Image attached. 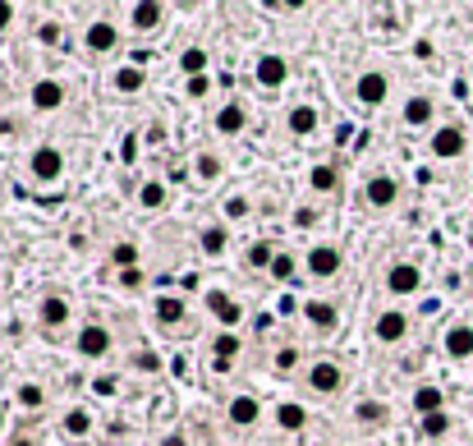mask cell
Returning <instances> with one entry per match:
<instances>
[{
  "mask_svg": "<svg viewBox=\"0 0 473 446\" xmlns=\"http://www.w3.org/2000/svg\"><path fill=\"white\" fill-rule=\"evenodd\" d=\"M129 363H134L138 373H162V354H152V350H134Z\"/></svg>",
  "mask_w": 473,
  "mask_h": 446,
  "instance_id": "cell-42",
  "label": "cell"
},
{
  "mask_svg": "<svg viewBox=\"0 0 473 446\" xmlns=\"http://www.w3.org/2000/svg\"><path fill=\"white\" fill-rule=\"evenodd\" d=\"M111 267H115V272L138 267V244H134V240H120V244H111Z\"/></svg>",
  "mask_w": 473,
  "mask_h": 446,
  "instance_id": "cell-37",
  "label": "cell"
},
{
  "mask_svg": "<svg viewBox=\"0 0 473 446\" xmlns=\"http://www.w3.org/2000/svg\"><path fill=\"white\" fill-rule=\"evenodd\" d=\"M111 350H115V331H111L106 323H83V327H78V336H74V354H78V359L101 363Z\"/></svg>",
  "mask_w": 473,
  "mask_h": 446,
  "instance_id": "cell-2",
  "label": "cell"
},
{
  "mask_svg": "<svg viewBox=\"0 0 473 446\" xmlns=\"http://www.w3.org/2000/svg\"><path fill=\"white\" fill-rule=\"evenodd\" d=\"M386 97H390V74L386 69H363L354 78V101L359 107H386Z\"/></svg>",
  "mask_w": 473,
  "mask_h": 446,
  "instance_id": "cell-8",
  "label": "cell"
},
{
  "mask_svg": "<svg viewBox=\"0 0 473 446\" xmlns=\"http://www.w3.org/2000/svg\"><path fill=\"white\" fill-rule=\"evenodd\" d=\"M0 428H5V410H0Z\"/></svg>",
  "mask_w": 473,
  "mask_h": 446,
  "instance_id": "cell-47",
  "label": "cell"
},
{
  "mask_svg": "<svg viewBox=\"0 0 473 446\" xmlns=\"http://www.w3.org/2000/svg\"><path fill=\"white\" fill-rule=\"evenodd\" d=\"M295 272H299V262H295V253H276V262H272V281H295Z\"/></svg>",
  "mask_w": 473,
  "mask_h": 446,
  "instance_id": "cell-39",
  "label": "cell"
},
{
  "mask_svg": "<svg viewBox=\"0 0 473 446\" xmlns=\"http://www.w3.org/2000/svg\"><path fill=\"white\" fill-rule=\"evenodd\" d=\"M221 171H225V162L217 152H198L193 156V175L202 179V185H212V179H221Z\"/></svg>",
  "mask_w": 473,
  "mask_h": 446,
  "instance_id": "cell-34",
  "label": "cell"
},
{
  "mask_svg": "<svg viewBox=\"0 0 473 446\" xmlns=\"http://www.w3.org/2000/svg\"><path fill=\"white\" fill-rule=\"evenodd\" d=\"M198 249H202V258H225V249H230V226H225V221L202 226V230H198Z\"/></svg>",
  "mask_w": 473,
  "mask_h": 446,
  "instance_id": "cell-24",
  "label": "cell"
},
{
  "mask_svg": "<svg viewBox=\"0 0 473 446\" xmlns=\"http://www.w3.org/2000/svg\"><path fill=\"white\" fill-rule=\"evenodd\" d=\"M69 318H74V304H69V295H60V291H46V295L37 299V323H42L46 331H60V327H69Z\"/></svg>",
  "mask_w": 473,
  "mask_h": 446,
  "instance_id": "cell-16",
  "label": "cell"
},
{
  "mask_svg": "<svg viewBox=\"0 0 473 446\" xmlns=\"http://www.w3.org/2000/svg\"><path fill=\"white\" fill-rule=\"evenodd\" d=\"M120 19H124V33L147 37V33H162V28H166L170 10H166V5H156V0H138V5H124Z\"/></svg>",
  "mask_w": 473,
  "mask_h": 446,
  "instance_id": "cell-3",
  "label": "cell"
},
{
  "mask_svg": "<svg viewBox=\"0 0 473 446\" xmlns=\"http://www.w3.org/2000/svg\"><path fill=\"white\" fill-rule=\"evenodd\" d=\"M418 433H423L428 442H441L445 433H451V414L441 410V414H428V418H418Z\"/></svg>",
  "mask_w": 473,
  "mask_h": 446,
  "instance_id": "cell-38",
  "label": "cell"
},
{
  "mask_svg": "<svg viewBox=\"0 0 473 446\" xmlns=\"http://www.w3.org/2000/svg\"><path fill=\"white\" fill-rule=\"evenodd\" d=\"M83 46L92 51V56H120L124 23H115V19H92L88 28H83Z\"/></svg>",
  "mask_w": 473,
  "mask_h": 446,
  "instance_id": "cell-5",
  "label": "cell"
},
{
  "mask_svg": "<svg viewBox=\"0 0 473 446\" xmlns=\"http://www.w3.org/2000/svg\"><path fill=\"white\" fill-rule=\"evenodd\" d=\"M60 37H65V23H56V19L37 23V42H42V46H60Z\"/></svg>",
  "mask_w": 473,
  "mask_h": 446,
  "instance_id": "cell-41",
  "label": "cell"
},
{
  "mask_svg": "<svg viewBox=\"0 0 473 446\" xmlns=\"http://www.w3.org/2000/svg\"><path fill=\"white\" fill-rule=\"evenodd\" d=\"M262 414L267 410H262V401L253 396V391H234V396L225 401V424L230 428H257Z\"/></svg>",
  "mask_w": 473,
  "mask_h": 446,
  "instance_id": "cell-11",
  "label": "cell"
},
{
  "mask_svg": "<svg viewBox=\"0 0 473 446\" xmlns=\"http://www.w3.org/2000/svg\"><path fill=\"white\" fill-rule=\"evenodd\" d=\"M304 267L312 281H335L340 272H345V253H340V244H312L304 253Z\"/></svg>",
  "mask_w": 473,
  "mask_h": 446,
  "instance_id": "cell-6",
  "label": "cell"
},
{
  "mask_svg": "<svg viewBox=\"0 0 473 446\" xmlns=\"http://www.w3.org/2000/svg\"><path fill=\"white\" fill-rule=\"evenodd\" d=\"M272 369H276V373H295V369H299V346H280L276 359H272Z\"/></svg>",
  "mask_w": 473,
  "mask_h": 446,
  "instance_id": "cell-40",
  "label": "cell"
},
{
  "mask_svg": "<svg viewBox=\"0 0 473 446\" xmlns=\"http://www.w3.org/2000/svg\"><path fill=\"white\" fill-rule=\"evenodd\" d=\"M469 295H473V281H469Z\"/></svg>",
  "mask_w": 473,
  "mask_h": 446,
  "instance_id": "cell-48",
  "label": "cell"
},
{
  "mask_svg": "<svg viewBox=\"0 0 473 446\" xmlns=\"http://www.w3.org/2000/svg\"><path fill=\"white\" fill-rule=\"evenodd\" d=\"M290 221L304 230V226H312V221H318V212H312V207H295V217H290Z\"/></svg>",
  "mask_w": 473,
  "mask_h": 446,
  "instance_id": "cell-45",
  "label": "cell"
},
{
  "mask_svg": "<svg viewBox=\"0 0 473 446\" xmlns=\"http://www.w3.org/2000/svg\"><path fill=\"white\" fill-rule=\"evenodd\" d=\"M386 291L396 299L418 295V291H423V267H418V262H390V267H386Z\"/></svg>",
  "mask_w": 473,
  "mask_h": 446,
  "instance_id": "cell-13",
  "label": "cell"
},
{
  "mask_svg": "<svg viewBox=\"0 0 473 446\" xmlns=\"http://www.w3.org/2000/svg\"><path fill=\"white\" fill-rule=\"evenodd\" d=\"M276 253H280V249H276L272 240H248V244H244V267H248V272H272Z\"/></svg>",
  "mask_w": 473,
  "mask_h": 446,
  "instance_id": "cell-27",
  "label": "cell"
},
{
  "mask_svg": "<svg viewBox=\"0 0 473 446\" xmlns=\"http://www.w3.org/2000/svg\"><path fill=\"white\" fill-rule=\"evenodd\" d=\"M304 318H308V327L312 331H335L340 327V318H345V313H340V304H331V299H304Z\"/></svg>",
  "mask_w": 473,
  "mask_h": 446,
  "instance_id": "cell-20",
  "label": "cell"
},
{
  "mask_svg": "<svg viewBox=\"0 0 473 446\" xmlns=\"http://www.w3.org/2000/svg\"><path fill=\"white\" fill-rule=\"evenodd\" d=\"M14 405H19V410H28V414L46 410V386H37V382H19V386H14Z\"/></svg>",
  "mask_w": 473,
  "mask_h": 446,
  "instance_id": "cell-33",
  "label": "cell"
},
{
  "mask_svg": "<svg viewBox=\"0 0 473 446\" xmlns=\"http://www.w3.org/2000/svg\"><path fill=\"white\" fill-rule=\"evenodd\" d=\"M14 19H19V10L10 5V0H0V33H5V28H14Z\"/></svg>",
  "mask_w": 473,
  "mask_h": 446,
  "instance_id": "cell-44",
  "label": "cell"
},
{
  "mask_svg": "<svg viewBox=\"0 0 473 446\" xmlns=\"http://www.w3.org/2000/svg\"><path fill=\"white\" fill-rule=\"evenodd\" d=\"M92 424H97V418H92L88 405H69V410L60 414V433H65V437H88Z\"/></svg>",
  "mask_w": 473,
  "mask_h": 446,
  "instance_id": "cell-31",
  "label": "cell"
},
{
  "mask_svg": "<svg viewBox=\"0 0 473 446\" xmlns=\"http://www.w3.org/2000/svg\"><path fill=\"white\" fill-rule=\"evenodd\" d=\"M212 129L217 134H225V139H240L244 129H248V107L244 101H225V107H217V115H212Z\"/></svg>",
  "mask_w": 473,
  "mask_h": 446,
  "instance_id": "cell-19",
  "label": "cell"
},
{
  "mask_svg": "<svg viewBox=\"0 0 473 446\" xmlns=\"http://www.w3.org/2000/svg\"><path fill=\"white\" fill-rule=\"evenodd\" d=\"M152 318L162 323V327H179L184 318H189V304H184L179 295H162V299L152 304Z\"/></svg>",
  "mask_w": 473,
  "mask_h": 446,
  "instance_id": "cell-29",
  "label": "cell"
},
{
  "mask_svg": "<svg viewBox=\"0 0 473 446\" xmlns=\"http://www.w3.org/2000/svg\"><path fill=\"white\" fill-rule=\"evenodd\" d=\"M441 350H445V359H455V363L473 359V327L469 323H451L445 336H441Z\"/></svg>",
  "mask_w": 473,
  "mask_h": 446,
  "instance_id": "cell-21",
  "label": "cell"
},
{
  "mask_svg": "<svg viewBox=\"0 0 473 446\" xmlns=\"http://www.w3.org/2000/svg\"><path fill=\"white\" fill-rule=\"evenodd\" d=\"M469 74H473V60H469Z\"/></svg>",
  "mask_w": 473,
  "mask_h": 446,
  "instance_id": "cell-49",
  "label": "cell"
},
{
  "mask_svg": "<svg viewBox=\"0 0 473 446\" xmlns=\"http://www.w3.org/2000/svg\"><path fill=\"white\" fill-rule=\"evenodd\" d=\"M143 285H147V272H143V267L120 272V291H143Z\"/></svg>",
  "mask_w": 473,
  "mask_h": 446,
  "instance_id": "cell-43",
  "label": "cell"
},
{
  "mask_svg": "<svg viewBox=\"0 0 473 446\" xmlns=\"http://www.w3.org/2000/svg\"><path fill=\"white\" fill-rule=\"evenodd\" d=\"M221 212H225V226L248 221V217H253V198H248V194H230V198L221 203Z\"/></svg>",
  "mask_w": 473,
  "mask_h": 446,
  "instance_id": "cell-36",
  "label": "cell"
},
{
  "mask_svg": "<svg viewBox=\"0 0 473 446\" xmlns=\"http://www.w3.org/2000/svg\"><path fill=\"white\" fill-rule=\"evenodd\" d=\"M65 84L60 78H33V88H28V107L37 111V115H56L60 107H65Z\"/></svg>",
  "mask_w": 473,
  "mask_h": 446,
  "instance_id": "cell-12",
  "label": "cell"
},
{
  "mask_svg": "<svg viewBox=\"0 0 473 446\" xmlns=\"http://www.w3.org/2000/svg\"><path fill=\"white\" fill-rule=\"evenodd\" d=\"M308 189L318 194V198L340 194V166H335V162H318V166L308 171Z\"/></svg>",
  "mask_w": 473,
  "mask_h": 446,
  "instance_id": "cell-23",
  "label": "cell"
},
{
  "mask_svg": "<svg viewBox=\"0 0 473 446\" xmlns=\"http://www.w3.org/2000/svg\"><path fill=\"white\" fill-rule=\"evenodd\" d=\"M400 198V179L390 175V171H377V175H367L363 179V203L373 207V212H386V207H396Z\"/></svg>",
  "mask_w": 473,
  "mask_h": 446,
  "instance_id": "cell-9",
  "label": "cell"
},
{
  "mask_svg": "<svg viewBox=\"0 0 473 446\" xmlns=\"http://www.w3.org/2000/svg\"><path fill=\"white\" fill-rule=\"evenodd\" d=\"M240 354H244L240 331H217V336H212V369H217V373H230L234 363H240Z\"/></svg>",
  "mask_w": 473,
  "mask_h": 446,
  "instance_id": "cell-18",
  "label": "cell"
},
{
  "mask_svg": "<svg viewBox=\"0 0 473 446\" xmlns=\"http://www.w3.org/2000/svg\"><path fill=\"white\" fill-rule=\"evenodd\" d=\"M207 313H212V318L221 323V331H234L244 323V299H234L230 291H207Z\"/></svg>",
  "mask_w": 473,
  "mask_h": 446,
  "instance_id": "cell-15",
  "label": "cell"
},
{
  "mask_svg": "<svg viewBox=\"0 0 473 446\" xmlns=\"http://www.w3.org/2000/svg\"><path fill=\"white\" fill-rule=\"evenodd\" d=\"M143 84H147V69H143V65H120V69L111 74V88H115L120 97L143 92Z\"/></svg>",
  "mask_w": 473,
  "mask_h": 446,
  "instance_id": "cell-30",
  "label": "cell"
},
{
  "mask_svg": "<svg viewBox=\"0 0 473 446\" xmlns=\"http://www.w3.org/2000/svg\"><path fill=\"white\" fill-rule=\"evenodd\" d=\"M304 386L312 391V396H335V391H345V363L340 359H312L304 369Z\"/></svg>",
  "mask_w": 473,
  "mask_h": 446,
  "instance_id": "cell-1",
  "label": "cell"
},
{
  "mask_svg": "<svg viewBox=\"0 0 473 446\" xmlns=\"http://www.w3.org/2000/svg\"><path fill=\"white\" fill-rule=\"evenodd\" d=\"M409 313L405 308H382L377 318H373V336H377V346H400V340L409 336Z\"/></svg>",
  "mask_w": 473,
  "mask_h": 446,
  "instance_id": "cell-14",
  "label": "cell"
},
{
  "mask_svg": "<svg viewBox=\"0 0 473 446\" xmlns=\"http://www.w3.org/2000/svg\"><path fill=\"white\" fill-rule=\"evenodd\" d=\"M400 120H405V129H428L437 120V101L428 92H414L405 107H400Z\"/></svg>",
  "mask_w": 473,
  "mask_h": 446,
  "instance_id": "cell-22",
  "label": "cell"
},
{
  "mask_svg": "<svg viewBox=\"0 0 473 446\" xmlns=\"http://www.w3.org/2000/svg\"><path fill=\"white\" fill-rule=\"evenodd\" d=\"M253 84H257V88H267V92L285 88V84H290V60H285L280 51H267V56H257V60H253Z\"/></svg>",
  "mask_w": 473,
  "mask_h": 446,
  "instance_id": "cell-10",
  "label": "cell"
},
{
  "mask_svg": "<svg viewBox=\"0 0 473 446\" xmlns=\"http://www.w3.org/2000/svg\"><path fill=\"white\" fill-rule=\"evenodd\" d=\"M445 410V391L441 386H432V382H423L414 391V414L418 418H428V414H441Z\"/></svg>",
  "mask_w": 473,
  "mask_h": 446,
  "instance_id": "cell-32",
  "label": "cell"
},
{
  "mask_svg": "<svg viewBox=\"0 0 473 446\" xmlns=\"http://www.w3.org/2000/svg\"><path fill=\"white\" fill-rule=\"evenodd\" d=\"M28 175H33V185H60V175H65V152L56 143H37L28 152Z\"/></svg>",
  "mask_w": 473,
  "mask_h": 446,
  "instance_id": "cell-4",
  "label": "cell"
},
{
  "mask_svg": "<svg viewBox=\"0 0 473 446\" xmlns=\"http://www.w3.org/2000/svg\"><path fill=\"white\" fill-rule=\"evenodd\" d=\"M207 92V74L202 78H189V97H202Z\"/></svg>",
  "mask_w": 473,
  "mask_h": 446,
  "instance_id": "cell-46",
  "label": "cell"
},
{
  "mask_svg": "<svg viewBox=\"0 0 473 446\" xmlns=\"http://www.w3.org/2000/svg\"><path fill=\"white\" fill-rule=\"evenodd\" d=\"M354 424H359V428H386V424H390V405H386V401H373V396L359 401V405H354Z\"/></svg>",
  "mask_w": 473,
  "mask_h": 446,
  "instance_id": "cell-26",
  "label": "cell"
},
{
  "mask_svg": "<svg viewBox=\"0 0 473 446\" xmlns=\"http://www.w3.org/2000/svg\"><path fill=\"white\" fill-rule=\"evenodd\" d=\"M166 203H170V185H166V179H143V185H138V207H143V212H166Z\"/></svg>",
  "mask_w": 473,
  "mask_h": 446,
  "instance_id": "cell-28",
  "label": "cell"
},
{
  "mask_svg": "<svg viewBox=\"0 0 473 446\" xmlns=\"http://www.w3.org/2000/svg\"><path fill=\"white\" fill-rule=\"evenodd\" d=\"M272 418H276V428H280V433H304V428H308V410H304V401H280V405L272 410Z\"/></svg>",
  "mask_w": 473,
  "mask_h": 446,
  "instance_id": "cell-25",
  "label": "cell"
},
{
  "mask_svg": "<svg viewBox=\"0 0 473 446\" xmlns=\"http://www.w3.org/2000/svg\"><path fill=\"white\" fill-rule=\"evenodd\" d=\"M207 60H212V56H207L202 46H184V51H179V69L189 74V78H202V74H207Z\"/></svg>",
  "mask_w": 473,
  "mask_h": 446,
  "instance_id": "cell-35",
  "label": "cell"
},
{
  "mask_svg": "<svg viewBox=\"0 0 473 446\" xmlns=\"http://www.w3.org/2000/svg\"><path fill=\"white\" fill-rule=\"evenodd\" d=\"M322 129V111L312 107V101H295L290 111H285V134L290 139H312Z\"/></svg>",
  "mask_w": 473,
  "mask_h": 446,
  "instance_id": "cell-17",
  "label": "cell"
},
{
  "mask_svg": "<svg viewBox=\"0 0 473 446\" xmlns=\"http://www.w3.org/2000/svg\"><path fill=\"white\" fill-rule=\"evenodd\" d=\"M428 147H432L437 162H460V156L469 152L464 124H437V129H432V139H428Z\"/></svg>",
  "mask_w": 473,
  "mask_h": 446,
  "instance_id": "cell-7",
  "label": "cell"
}]
</instances>
